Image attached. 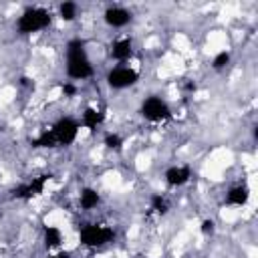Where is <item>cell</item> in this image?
<instances>
[{"instance_id":"44dd1931","label":"cell","mask_w":258,"mask_h":258,"mask_svg":"<svg viewBox=\"0 0 258 258\" xmlns=\"http://www.w3.org/2000/svg\"><path fill=\"white\" fill-rule=\"evenodd\" d=\"M48 258H73V254H71L69 250H62V248H60V250L52 252V254H50Z\"/></svg>"},{"instance_id":"5b68a950","label":"cell","mask_w":258,"mask_h":258,"mask_svg":"<svg viewBox=\"0 0 258 258\" xmlns=\"http://www.w3.org/2000/svg\"><path fill=\"white\" fill-rule=\"evenodd\" d=\"M139 115L147 123H165L173 117V111L161 95H147L139 103Z\"/></svg>"},{"instance_id":"8fae6325","label":"cell","mask_w":258,"mask_h":258,"mask_svg":"<svg viewBox=\"0 0 258 258\" xmlns=\"http://www.w3.org/2000/svg\"><path fill=\"white\" fill-rule=\"evenodd\" d=\"M250 196H252V194H250L248 183H236V185H232V187L226 191L224 204H226L228 208H244V206H248Z\"/></svg>"},{"instance_id":"7a4b0ae2","label":"cell","mask_w":258,"mask_h":258,"mask_svg":"<svg viewBox=\"0 0 258 258\" xmlns=\"http://www.w3.org/2000/svg\"><path fill=\"white\" fill-rule=\"evenodd\" d=\"M52 24V12L46 6H26L14 20V28L22 36H32Z\"/></svg>"},{"instance_id":"7402d4cb","label":"cell","mask_w":258,"mask_h":258,"mask_svg":"<svg viewBox=\"0 0 258 258\" xmlns=\"http://www.w3.org/2000/svg\"><path fill=\"white\" fill-rule=\"evenodd\" d=\"M0 131H2V123H0Z\"/></svg>"},{"instance_id":"ffe728a7","label":"cell","mask_w":258,"mask_h":258,"mask_svg":"<svg viewBox=\"0 0 258 258\" xmlns=\"http://www.w3.org/2000/svg\"><path fill=\"white\" fill-rule=\"evenodd\" d=\"M60 93H62V97L71 99V97H75V95L79 93V87H77V83H73V81H64L62 87H60Z\"/></svg>"},{"instance_id":"ac0fdd59","label":"cell","mask_w":258,"mask_h":258,"mask_svg":"<svg viewBox=\"0 0 258 258\" xmlns=\"http://www.w3.org/2000/svg\"><path fill=\"white\" fill-rule=\"evenodd\" d=\"M151 210L155 212V214H167V210H169V202H167V198H165V194H153L151 196Z\"/></svg>"},{"instance_id":"30bf717a","label":"cell","mask_w":258,"mask_h":258,"mask_svg":"<svg viewBox=\"0 0 258 258\" xmlns=\"http://www.w3.org/2000/svg\"><path fill=\"white\" fill-rule=\"evenodd\" d=\"M48 181H50V175H46V173H44V175H36V177H32V179H28L26 183L18 185V187L14 189V198H16V200H32V198H36V196H42Z\"/></svg>"},{"instance_id":"52a82bcc","label":"cell","mask_w":258,"mask_h":258,"mask_svg":"<svg viewBox=\"0 0 258 258\" xmlns=\"http://www.w3.org/2000/svg\"><path fill=\"white\" fill-rule=\"evenodd\" d=\"M103 22L113 30H123L133 22V12L123 4H111L103 12Z\"/></svg>"},{"instance_id":"d6986e66","label":"cell","mask_w":258,"mask_h":258,"mask_svg":"<svg viewBox=\"0 0 258 258\" xmlns=\"http://www.w3.org/2000/svg\"><path fill=\"white\" fill-rule=\"evenodd\" d=\"M200 234H202V236H214V234H216V220L204 218V220L200 222Z\"/></svg>"},{"instance_id":"e0dca14e","label":"cell","mask_w":258,"mask_h":258,"mask_svg":"<svg viewBox=\"0 0 258 258\" xmlns=\"http://www.w3.org/2000/svg\"><path fill=\"white\" fill-rule=\"evenodd\" d=\"M103 145H105L107 149H111V151H121L123 145H125V139H123V135L117 133V131H107V133L103 135Z\"/></svg>"},{"instance_id":"7c38bea8","label":"cell","mask_w":258,"mask_h":258,"mask_svg":"<svg viewBox=\"0 0 258 258\" xmlns=\"http://www.w3.org/2000/svg\"><path fill=\"white\" fill-rule=\"evenodd\" d=\"M81 127L95 133L103 123H105V111L101 107H95V105H89L85 107V111L81 113V119H79Z\"/></svg>"},{"instance_id":"3957f363","label":"cell","mask_w":258,"mask_h":258,"mask_svg":"<svg viewBox=\"0 0 258 258\" xmlns=\"http://www.w3.org/2000/svg\"><path fill=\"white\" fill-rule=\"evenodd\" d=\"M115 240V230L103 222H89L79 228V244L89 250H101Z\"/></svg>"},{"instance_id":"2e32d148","label":"cell","mask_w":258,"mask_h":258,"mask_svg":"<svg viewBox=\"0 0 258 258\" xmlns=\"http://www.w3.org/2000/svg\"><path fill=\"white\" fill-rule=\"evenodd\" d=\"M230 64H232V52H230V50H218V52L212 56V62H210V67H212L216 73L226 71Z\"/></svg>"},{"instance_id":"4fadbf2b","label":"cell","mask_w":258,"mask_h":258,"mask_svg":"<svg viewBox=\"0 0 258 258\" xmlns=\"http://www.w3.org/2000/svg\"><path fill=\"white\" fill-rule=\"evenodd\" d=\"M77 200H79V208H81L83 212H93V210H97V208L101 206L103 196H101V191H99L97 187L85 185V187H81Z\"/></svg>"},{"instance_id":"603a6c76","label":"cell","mask_w":258,"mask_h":258,"mask_svg":"<svg viewBox=\"0 0 258 258\" xmlns=\"http://www.w3.org/2000/svg\"><path fill=\"white\" fill-rule=\"evenodd\" d=\"M0 216H2V210H0Z\"/></svg>"},{"instance_id":"ba28073f","label":"cell","mask_w":258,"mask_h":258,"mask_svg":"<svg viewBox=\"0 0 258 258\" xmlns=\"http://www.w3.org/2000/svg\"><path fill=\"white\" fill-rule=\"evenodd\" d=\"M109 56L117 64H129L131 58L135 56V42H133V38L129 34L115 38L111 42V46H109Z\"/></svg>"},{"instance_id":"277c9868","label":"cell","mask_w":258,"mask_h":258,"mask_svg":"<svg viewBox=\"0 0 258 258\" xmlns=\"http://www.w3.org/2000/svg\"><path fill=\"white\" fill-rule=\"evenodd\" d=\"M50 137H52V143L54 147H69L73 145L77 139H79V133H81V123L79 119L71 117V115H64V117H58L50 129H48Z\"/></svg>"},{"instance_id":"9c48e42d","label":"cell","mask_w":258,"mask_h":258,"mask_svg":"<svg viewBox=\"0 0 258 258\" xmlns=\"http://www.w3.org/2000/svg\"><path fill=\"white\" fill-rule=\"evenodd\" d=\"M191 177H194V171L187 163H175L163 171V183L169 189H177V187L187 185L191 181Z\"/></svg>"},{"instance_id":"8992f818","label":"cell","mask_w":258,"mask_h":258,"mask_svg":"<svg viewBox=\"0 0 258 258\" xmlns=\"http://www.w3.org/2000/svg\"><path fill=\"white\" fill-rule=\"evenodd\" d=\"M139 71L131 64H115L107 71L105 75V83L109 89L113 91H125V89H131L139 83Z\"/></svg>"},{"instance_id":"6da1fadb","label":"cell","mask_w":258,"mask_h":258,"mask_svg":"<svg viewBox=\"0 0 258 258\" xmlns=\"http://www.w3.org/2000/svg\"><path fill=\"white\" fill-rule=\"evenodd\" d=\"M64 75L69 81H89L95 77V64L87 52V44L81 38H71L64 48Z\"/></svg>"},{"instance_id":"9a60e30c","label":"cell","mask_w":258,"mask_h":258,"mask_svg":"<svg viewBox=\"0 0 258 258\" xmlns=\"http://www.w3.org/2000/svg\"><path fill=\"white\" fill-rule=\"evenodd\" d=\"M56 16L62 20V22H75L79 18V4L73 2V0H62L58 6H56Z\"/></svg>"},{"instance_id":"5bb4252c","label":"cell","mask_w":258,"mask_h":258,"mask_svg":"<svg viewBox=\"0 0 258 258\" xmlns=\"http://www.w3.org/2000/svg\"><path fill=\"white\" fill-rule=\"evenodd\" d=\"M64 244V234L58 226H44L42 228V246L48 252H56L60 250Z\"/></svg>"}]
</instances>
